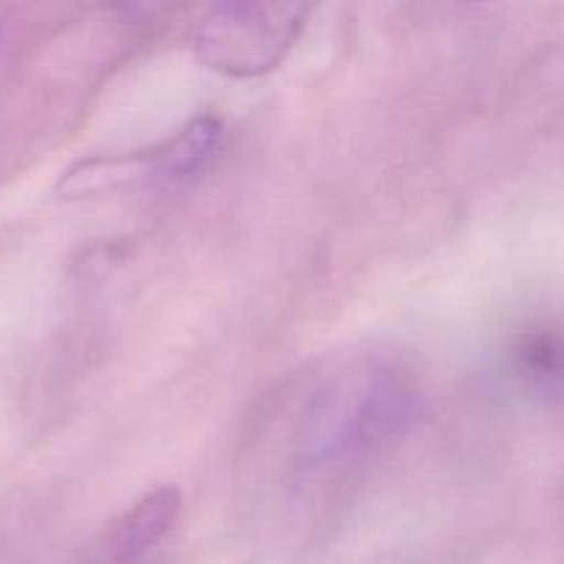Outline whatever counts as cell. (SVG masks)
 <instances>
[{"mask_svg":"<svg viewBox=\"0 0 564 564\" xmlns=\"http://www.w3.org/2000/svg\"><path fill=\"white\" fill-rule=\"evenodd\" d=\"M419 389L389 358L358 356L319 375L286 422V460L297 485H334L411 430Z\"/></svg>","mask_w":564,"mask_h":564,"instance_id":"6da1fadb","label":"cell"},{"mask_svg":"<svg viewBox=\"0 0 564 564\" xmlns=\"http://www.w3.org/2000/svg\"><path fill=\"white\" fill-rule=\"evenodd\" d=\"M308 20L301 3L215 6L196 28L193 47L202 64L226 77H257L275 69Z\"/></svg>","mask_w":564,"mask_h":564,"instance_id":"7a4b0ae2","label":"cell"},{"mask_svg":"<svg viewBox=\"0 0 564 564\" xmlns=\"http://www.w3.org/2000/svg\"><path fill=\"white\" fill-rule=\"evenodd\" d=\"M218 141V121L196 119L169 138L165 143L154 147L149 154H130V158L116 160H83L72 165L58 182V193L66 198L91 196V193L113 191L127 182H149V180H176L182 174H191L193 169L204 163Z\"/></svg>","mask_w":564,"mask_h":564,"instance_id":"3957f363","label":"cell"},{"mask_svg":"<svg viewBox=\"0 0 564 564\" xmlns=\"http://www.w3.org/2000/svg\"><path fill=\"white\" fill-rule=\"evenodd\" d=\"M180 512L182 501L174 488H160L143 496L119 521L105 529L83 564H149L176 529Z\"/></svg>","mask_w":564,"mask_h":564,"instance_id":"277c9868","label":"cell"},{"mask_svg":"<svg viewBox=\"0 0 564 564\" xmlns=\"http://www.w3.org/2000/svg\"><path fill=\"white\" fill-rule=\"evenodd\" d=\"M505 372L532 400L564 402V319L518 330L505 350Z\"/></svg>","mask_w":564,"mask_h":564,"instance_id":"5b68a950","label":"cell"}]
</instances>
